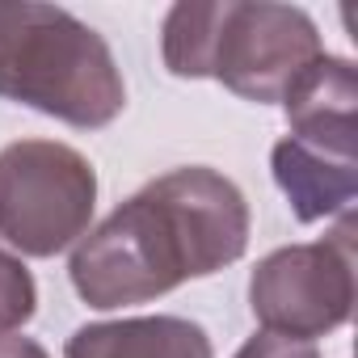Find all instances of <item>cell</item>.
Returning a JSON list of instances; mask_svg holds the SVG:
<instances>
[{
	"label": "cell",
	"mask_w": 358,
	"mask_h": 358,
	"mask_svg": "<svg viewBox=\"0 0 358 358\" xmlns=\"http://www.w3.org/2000/svg\"><path fill=\"white\" fill-rule=\"evenodd\" d=\"M249 249V203L232 177L186 164L118 203L72 249L76 295L114 312L148 303L190 278H207Z\"/></svg>",
	"instance_id": "cell-1"
},
{
	"label": "cell",
	"mask_w": 358,
	"mask_h": 358,
	"mask_svg": "<svg viewBox=\"0 0 358 358\" xmlns=\"http://www.w3.org/2000/svg\"><path fill=\"white\" fill-rule=\"evenodd\" d=\"M0 97L80 131L110 127L127 106L110 43L59 5L0 0Z\"/></svg>",
	"instance_id": "cell-3"
},
{
	"label": "cell",
	"mask_w": 358,
	"mask_h": 358,
	"mask_svg": "<svg viewBox=\"0 0 358 358\" xmlns=\"http://www.w3.org/2000/svg\"><path fill=\"white\" fill-rule=\"evenodd\" d=\"M0 358H51L34 337H0Z\"/></svg>",
	"instance_id": "cell-11"
},
{
	"label": "cell",
	"mask_w": 358,
	"mask_h": 358,
	"mask_svg": "<svg viewBox=\"0 0 358 358\" xmlns=\"http://www.w3.org/2000/svg\"><path fill=\"white\" fill-rule=\"evenodd\" d=\"M249 308L266 333L316 341L354 312V215L312 245L266 253L249 278Z\"/></svg>",
	"instance_id": "cell-5"
},
{
	"label": "cell",
	"mask_w": 358,
	"mask_h": 358,
	"mask_svg": "<svg viewBox=\"0 0 358 358\" xmlns=\"http://www.w3.org/2000/svg\"><path fill=\"white\" fill-rule=\"evenodd\" d=\"M97 207L93 164L55 139H17L0 152V236L26 257L76 245Z\"/></svg>",
	"instance_id": "cell-4"
},
{
	"label": "cell",
	"mask_w": 358,
	"mask_h": 358,
	"mask_svg": "<svg viewBox=\"0 0 358 358\" xmlns=\"http://www.w3.org/2000/svg\"><path fill=\"white\" fill-rule=\"evenodd\" d=\"M270 169L299 224L350 215L358 199V148L282 135L270 152Z\"/></svg>",
	"instance_id": "cell-6"
},
{
	"label": "cell",
	"mask_w": 358,
	"mask_h": 358,
	"mask_svg": "<svg viewBox=\"0 0 358 358\" xmlns=\"http://www.w3.org/2000/svg\"><path fill=\"white\" fill-rule=\"evenodd\" d=\"M164 68L173 76H211L245 101H282L295 76L324 55L316 22L270 0H182L164 13Z\"/></svg>",
	"instance_id": "cell-2"
},
{
	"label": "cell",
	"mask_w": 358,
	"mask_h": 358,
	"mask_svg": "<svg viewBox=\"0 0 358 358\" xmlns=\"http://www.w3.org/2000/svg\"><path fill=\"white\" fill-rule=\"evenodd\" d=\"M291 135L316 143L358 148V72L341 55H320L308 64L282 97Z\"/></svg>",
	"instance_id": "cell-7"
},
{
	"label": "cell",
	"mask_w": 358,
	"mask_h": 358,
	"mask_svg": "<svg viewBox=\"0 0 358 358\" xmlns=\"http://www.w3.org/2000/svg\"><path fill=\"white\" fill-rule=\"evenodd\" d=\"M64 358H215L203 324L186 316H122L80 324Z\"/></svg>",
	"instance_id": "cell-8"
},
{
	"label": "cell",
	"mask_w": 358,
	"mask_h": 358,
	"mask_svg": "<svg viewBox=\"0 0 358 358\" xmlns=\"http://www.w3.org/2000/svg\"><path fill=\"white\" fill-rule=\"evenodd\" d=\"M38 308V287H34V274L0 249V337H9L13 329H22Z\"/></svg>",
	"instance_id": "cell-9"
},
{
	"label": "cell",
	"mask_w": 358,
	"mask_h": 358,
	"mask_svg": "<svg viewBox=\"0 0 358 358\" xmlns=\"http://www.w3.org/2000/svg\"><path fill=\"white\" fill-rule=\"evenodd\" d=\"M236 358H320V350L316 341H295V337H278L262 329L236 350Z\"/></svg>",
	"instance_id": "cell-10"
}]
</instances>
